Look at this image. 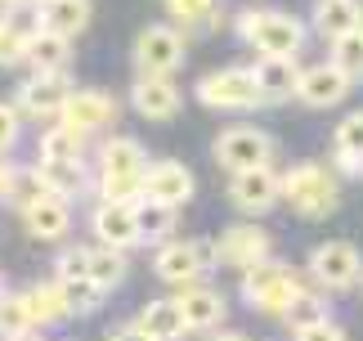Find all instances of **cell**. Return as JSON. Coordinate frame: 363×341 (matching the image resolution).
Returning a JSON list of instances; mask_svg holds the SVG:
<instances>
[{
  "mask_svg": "<svg viewBox=\"0 0 363 341\" xmlns=\"http://www.w3.org/2000/svg\"><path fill=\"white\" fill-rule=\"evenodd\" d=\"M354 23H359V0H318V5H314V27L328 40L341 36V32H350Z\"/></svg>",
  "mask_w": 363,
  "mask_h": 341,
  "instance_id": "cell-28",
  "label": "cell"
},
{
  "mask_svg": "<svg viewBox=\"0 0 363 341\" xmlns=\"http://www.w3.org/2000/svg\"><path fill=\"white\" fill-rule=\"evenodd\" d=\"M184 63V36L175 32V27H144V32L135 36V67L139 77H171L175 67Z\"/></svg>",
  "mask_w": 363,
  "mask_h": 341,
  "instance_id": "cell-6",
  "label": "cell"
},
{
  "mask_svg": "<svg viewBox=\"0 0 363 341\" xmlns=\"http://www.w3.org/2000/svg\"><path fill=\"white\" fill-rule=\"evenodd\" d=\"M193 189H198V180H193V170L184 162H157L144 170V193L157 197V202H171V207H184Z\"/></svg>",
  "mask_w": 363,
  "mask_h": 341,
  "instance_id": "cell-17",
  "label": "cell"
},
{
  "mask_svg": "<svg viewBox=\"0 0 363 341\" xmlns=\"http://www.w3.org/2000/svg\"><path fill=\"white\" fill-rule=\"evenodd\" d=\"M179 310H184V323L189 328H220L225 323V310H229V301H225V292H216V288H206V283H184L179 288Z\"/></svg>",
  "mask_w": 363,
  "mask_h": 341,
  "instance_id": "cell-16",
  "label": "cell"
},
{
  "mask_svg": "<svg viewBox=\"0 0 363 341\" xmlns=\"http://www.w3.org/2000/svg\"><path fill=\"white\" fill-rule=\"evenodd\" d=\"M117 112L121 108H117L113 94H104V90H72L67 104H63V112H59V121L72 126V131H81V135H94V131H104V126H113Z\"/></svg>",
  "mask_w": 363,
  "mask_h": 341,
  "instance_id": "cell-10",
  "label": "cell"
},
{
  "mask_svg": "<svg viewBox=\"0 0 363 341\" xmlns=\"http://www.w3.org/2000/svg\"><path fill=\"white\" fill-rule=\"evenodd\" d=\"M198 99L206 108H220V112H247V108L264 104L260 81H256L251 67H220V72H206L198 81Z\"/></svg>",
  "mask_w": 363,
  "mask_h": 341,
  "instance_id": "cell-4",
  "label": "cell"
},
{
  "mask_svg": "<svg viewBox=\"0 0 363 341\" xmlns=\"http://www.w3.org/2000/svg\"><path fill=\"white\" fill-rule=\"evenodd\" d=\"M350 72H341L337 63H314L301 72V85H296V99L305 108H337L345 94H350Z\"/></svg>",
  "mask_w": 363,
  "mask_h": 341,
  "instance_id": "cell-12",
  "label": "cell"
},
{
  "mask_svg": "<svg viewBox=\"0 0 363 341\" xmlns=\"http://www.w3.org/2000/svg\"><path fill=\"white\" fill-rule=\"evenodd\" d=\"M310 274L314 283H323L328 292H345V288H354V283L363 278V256L354 243H318L310 251Z\"/></svg>",
  "mask_w": 363,
  "mask_h": 341,
  "instance_id": "cell-7",
  "label": "cell"
},
{
  "mask_svg": "<svg viewBox=\"0 0 363 341\" xmlns=\"http://www.w3.org/2000/svg\"><path fill=\"white\" fill-rule=\"evenodd\" d=\"M0 5H23V0H0Z\"/></svg>",
  "mask_w": 363,
  "mask_h": 341,
  "instance_id": "cell-41",
  "label": "cell"
},
{
  "mask_svg": "<svg viewBox=\"0 0 363 341\" xmlns=\"http://www.w3.org/2000/svg\"><path fill=\"white\" fill-rule=\"evenodd\" d=\"M72 36H59L50 32V27H40V32L27 40V63L36 67V72H67V63H72V45H67Z\"/></svg>",
  "mask_w": 363,
  "mask_h": 341,
  "instance_id": "cell-22",
  "label": "cell"
},
{
  "mask_svg": "<svg viewBox=\"0 0 363 341\" xmlns=\"http://www.w3.org/2000/svg\"><path fill=\"white\" fill-rule=\"evenodd\" d=\"M81 131H72V126H50L45 135H40V158H81Z\"/></svg>",
  "mask_w": 363,
  "mask_h": 341,
  "instance_id": "cell-34",
  "label": "cell"
},
{
  "mask_svg": "<svg viewBox=\"0 0 363 341\" xmlns=\"http://www.w3.org/2000/svg\"><path fill=\"white\" fill-rule=\"evenodd\" d=\"M229 202L247 211V216H264V211H274L283 202V175L260 162V166H247V170H233L229 180Z\"/></svg>",
  "mask_w": 363,
  "mask_h": 341,
  "instance_id": "cell-5",
  "label": "cell"
},
{
  "mask_svg": "<svg viewBox=\"0 0 363 341\" xmlns=\"http://www.w3.org/2000/svg\"><path fill=\"white\" fill-rule=\"evenodd\" d=\"M283 202L296 211L301 220H323L341 202V184H337V175H332L328 166L301 162V166H291L283 175Z\"/></svg>",
  "mask_w": 363,
  "mask_h": 341,
  "instance_id": "cell-2",
  "label": "cell"
},
{
  "mask_svg": "<svg viewBox=\"0 0 363 341\" xmlns=\"http://www.w3.org/2000/svg\"><path fill=\"white\" fill-rule=\"evenodd\" d=\"M18 117H23L18 108L0 104V153H9V148H13V139H18Z\"/></svg>",
  "mask_w": 363,
  "mask_h": 341,
  "instance_id": "cell-38",
  "label": "cell"
},
{
  "mask_svg": "<svg viewBox=\"0 0 363 341\" xmlns=\"http://www.w3.org/2000/svg\"><path fill=\"white\" fill-rule=\"evenodd\" d=\"M184 32H216L225 23V0H162Z\"/></svg>",
  "mask_w": 363,
  "mask_h": 341,
  "instance_id": "cell-23",
  "label": "cell"
},
{
  "mask_svg": "<svg viewBox=\"0 0 363 341\" xmlns=\"http://www.w3.org/2000/svg\"><path fill=\"white\" fill-rule=\"evenodd\" d=\"M94 234H99V243H113V247H135V243H144V234H139V216H135V202L104 197L99 211H94Z\"/></svg>",
  "mask_w": 363,
  "mask_h": 341,
  "instance_id": "cell-15",
  "label": "cell"
},
{
  "mask_svg": "<svg viewBox=\"0 0 363 341\" xmlns=\"http://www.w3.org/2000/svg\"><path fill=\"white\" fill-rule=\"evenodd\" d=\"M332 63H337L341 72H350V77H363V32L359 27L332 36Z\"/></svg>",
  "mask_w": 363,
  "mask_h": 341,
  "instance_id": "cell-33",
  "label": "cell"
},
{
  "mask_svg": "<svg viewBox=\"0 0 363 341\" xmlns=\"http://www.w3.org/2000/svg\"><path fill=\"white\" fill-rule=\"evenodd\" d=\"M211 251H216L220 265L247 269V265H256V261L269 256V234H264L260 224H229V229L211 243Z\"/></svg>",
  "mask_w": 363,
  "mask_h": 341,
  "instance_id": "cell-11",
  "label": "cell"
},
{
  "mask_svg": "<svg viewBox=\"0 0 363 341\" xmlns=\"http://www.w3.org/2000/svg\"><path fill=\"white\" fill-rule=\"evenodd\" d=\"M23 220H27V234L32 238H40V243H59V238L72 229V207H67L63 193H45L40 202H32L23 211Z\"/></svg>",
  "mask_w": 363,
  "mask_h": 341,
  "instance_id": "cell-18",
  "label": "cell"
},
{
  "mask_svg": "<svg viewBox=\"0 0 363 341\" xmlns=\"http://www.w3.org/2000/svg\"><path fill=\"white\" fill-rule=\"evenodd\" d=\"M13 180H18V170H13L9 162H0V202H9V197H13Z\"/></svg>",
  "mask_w": 363,
  "mask_h": 341,
  "instance_id": "cell-39",
  "label": "cell"
},
{
  "mask_svg": "<svg viewBox=\"0 0 363 341\" xmlns=\"http://www.w3.org/2000/svg\"><path fill=\"white\" fill-rule=\"evenodd\" d=\"M40 27L59 36H77L90 27V0H40Z\"/></svg>",
  "mask_w": 363,
  "mask_h": 341,
  "instance_id": "cell-24",
  "label": "cell"
},
{
  "mask_svg": "<svg viewBox=\"0 0 363 341\" xmlns=\"http://www.w3.org/2000/svg\"><path fill=\"white\" fill-rule=\"evenodd\" d=\"M211 261H216L211 243H166L152 256V274L162 283H171V288H184V283H193Z\"/></svg>",
  "mask_w": 363,
  "mask_h": 341,
  "instance_id": "cell-9",
  "label": "cell"
},
{
  "mask_svg": "<svg viewBox=\"0 0 363 341\" xmlns=\"http://www.w3.org/2000/svg\"><path fill=\"white\" fill-rule=\"evenodd\" d=\"M135 216H139V234H144V243H162V238L175 229V207L157 202V197H148V193L135 202Z\"/></svg>",
  "mask_w": 363,
  "mask_h": 341,
  "instance_id": "cell-27",
  "label": "cell"
},
{
  "mask_svg": "<svg viewBox=\"0 0 363 341\" xmlns=\"http://www.w3.org/2000/svg\"><path fill=\"white\" fill-rule=\"evenodd\" d=\"M354 27H359V32H363V9H359V23H354Z\"/></svg>",
  "mask_w": 363,
  "mask_h": 341,
  "instance_id": "cell-40",
  "label": "cell"
},
{
  "mask_svg": "<svg viewBox=\"0 0 363 341\" xmlns=\"http://www.w3.org/2000/svg\"><path fill=\"white\" fill-rule=\"evenodd\" d=\"M32 328H36V319H32V305H27V296L0 292V337H27Z\"/></svg>",
  "mask_w": 363,
  "mask_h": 341,
  "instance_id": "cell-32",
  "label": "cell"
},
{
  "mask_svg": "<svg viewBox=\"0 0 363 341\" xmlns=\"http://www.w3.org/2000/svg\"><path fill=\"white\" fill-rule=\"evenodd\" d=\"M67 94H72V90H67V77L63 72H36L18 90V112H23V117H32V121L59 117L63 104H67Z\"/></svg>",
  "mask_w": 363,
  "mask_h": 341,
  "instance_id": "cell-13",
  "label": "cell"
},
{
  "mask_svg": "<svg viewBox=\"0 0 363 341\" xmlns=\"http://www.w3.org/2000/svg\"><path fill=\"white\" fill-rule=\"evenodd\" d=\"M189 323H184V310L179 301H148L135 319V337H148V341H171L179 337Z\"/></svg>",
  "mask_w": 363,
  "mask_h": 341,
  "instance_id": "cell-21",
  "label": "cell"
},
{
  "mask_svg": "<svg viewBox=\"0 0 363 341\" xmlns=\"http://www.w3.org/2000/svg\"><path fill=\"white\" fill-rule=\"evenodd\" d=\"M45 193H54V189L45 184V175H40V166H32V170H18V180H13V197H9V202L18 207V211H27L32 202H40Z\"/></svg>",
  "mask_w": 363,
  "mask_h": 341,
  "instance_id": "cell-35",
  "label": "cell"
},
{
  "mask_svg": "<svg viewBox=\"0 0 363 341\" xmlns=\"http://www.w3.org/2000/svg\"><path fill=\"white\" fill-rule=\"evenodd\" d=\"M59 288L67 296V305H72V315H94L104 301V288L90 274H59Z\"/></svg>",
  "mask_w": 363,
  "mask_h": 341,
  "instance_id": "cell-30",
  "label": "cell"
},
{
  "mask_svg": "<svg viewBox=\"0 0 363 341\" xmlns=\"http://www.w3.org/2000/svg\"><path fill=\"white\" fill-rule=\"evenodd\" d=\"M99 193L117 197V202H139V197H144V175H104Z\"/></svg>",
  "mask_w": 363,
  "mask_h": 341,
  "instance_id": "cell-37",
  "label": "cell"
},
{
  "mask_svg": "<svg viewBox=\"0 0 363 341\" xmlns=\"http://www.w3.org/2000/svg\"><path fill=\"white\" fill-rule=\"evenodd\" d=\"M0 292H5V288H0Z\"/></svg>",
  "mask_w": 363,
  "mask_h": 341,
  "instance_id": "cell-43",
  "label": "cell"
},
{
  "mask_svg": "<svg viewBox=\"0 0 363 341\" xmlns=\"http://www.w3.org/2000/svg\"><path fill=\"white\" fill-rule=\"evenodd\" d=\"M359 175H363V166H359Z\"/></svg>",
  "mask_w": 363,
  "mask_h": 341,
  "instance_id": "cell-42",
  "label": "cell"
},
{
  "mask_svg": "<svg viewBox=\"0 0 363 341\" xmlns=\"http://www.w3.org/2000/svg\"><path fill=\"white\" fill-rule=\"evenodd\" d=\"M238 36L256 54H301L305 45V23L291 13H238Z\"/></svg>",
  "mask_w": 363,
  "mask_h": 341,
  "instance_id": "cell-3",
  "label": "cell"
},
{
  "mask_svg": "<svg viewBox=\"0 0 363 341\" xmlns=\"http://www.w3.org/2000/svg\"><path fill=\"white\" fill-rule=\"evenodd\" d=\"M90 278L99 283V288H117V283L125 278V247H113V243H104V247H94L90 251Z\"/></svg>",
  "mask_w": 363,
  "mask_h": 341,
  "instance_id": "cell-31",
  "label": "cell"
},
{
  "mask_svg": "<svg viewBox=\"0 0 363 341\" xmlns=\"http://www.w3.org/2000/svg\"><path fill=\"white\" fill-rule=\"evenodd\" d=\"M274 158V139L256 131V126H229L225 135L216 139V162L225 170H247Z\"/></svg>",
  "mask_w": 363,
  "mask_h": 341,
  "instance_id": "cell-8",
  "label": "cell"
},
{
  "mask_svg": "<svg viewBox=\"0 0 363 341\" xmlns=\"http://www.w3.org/2000/svg\"><path fill=\"white\" fill-rule=\"evenodd\" d=\"M130 104L148 121H171L179 112V90H175L171 77H139L135 90H130Z\"/></svg>",
  "mask_w": 363,
  "mask_h": 341,
  "instance_id": "cell-19",
  "label": "cell"
},
{
  "mask_svg": "<svg viewBox=\"0 0 363 341\" xmlns=\"http://www.w3.org/2000/svg\"><path fill=\"white\" fill-rule=\"evenodd\" d=\"M305 288H301V274L291 265L283 261H256V265H247L242 269V301L251 310H260V315H274V319H283L287 315V305L296 301Z\"/></svg>",
  "mask_w": 363,
  "mask_h": 341,
  "instance_id": "cell-1",
  "label": "cell"
},
{
  "mask_svg": "<svg viewBox=\"0 0 363 341\" xmlns=\"http://www.w3.org/2000/svg\"><path fill=\"white\" fill-rule=\"evenodd\" d=\"M23 296H27V305H32L36 328H54V323H63L67 315H72V305H67L59 278H54V283H36V288H27Z\"/></svg>",
  "mask_w": 363,
  "mask_h": 341,
  "instance_id": "cell-25",
  "label": "cell"
},
{
  "mask_svg": "<svg viewBox=\"0 0 363 341\" xmlns=\"http://www.w3.org/2000/svg\"><path fill=\"white\" fill-rule=\"evenodd\" d=\"M144 170H148V153L139 139L117 135L104 144V175H144Z\"/></svg>",
  "mask_w": 363,
  "mask_h": 341,
  "instance_id": "cell-26",
  "label": "cell"
},
{
  "mask_svg": "<svg viewBox=\"0 0 363 341\" xmlns=\"http://www.w3.org/2000/svg\"><path fill=\"white\" fill-rule=\"evenodd\" d=\"M40 175H45V184L54 193L72 197L86 184V166H81V158H40Z\"/></svg>",
  "mask_w": 363,
  "mask_h": 341,
  "instance_id": "cell-29",
  "label": "cell"
},
{
  "mask_svg": "<svg viewBox=\"0 0 363 341\" xmlns=\"http://www.w3.org/2000/svg\"><path fill=\"white\" fill-rule=\"evenodd\" d=\"M283 323H287V332H291V337H328V341H341V337H345V328L328 319V310L318 305L310 292H301L296 301L287 305Z\"/></svg>",
  "mask_w": 363,
  "mask_h": 341,
  "instance_id": "cell-20",
  "label": "cell"
},
{
  "mask_svg": "<svg viewBox=\"0 0 363 341\" xmlns=\"http://www.w3.org/2000/svg\"><path fill=\"white\" fill-rule=\"evenodd\" d=\"M251 72L260 81L264 104H287V99H296V85H301L296 54H260V63L251 67Z\"/></svg>",
  "mask_w": 363,
  "mask_h": 341,
  "instance_id": "cell-14",
  "label": "cell"
},
{
  "mask_svg": "<svg viewBox=\"0 0 363 341\" xmlns=\"http://www.w3.org/2000/svg\"><path fill=\"white\" fill-rule=\"evenodd\" d=\"M337 153L359 158V166H363V112H350V117L337 126Z\"/></svg>",
  "mask_w": 363,
  "mask_h": 341,
  "instance_id": "cell-36",
  "label": "cell"
}]
</instances>
